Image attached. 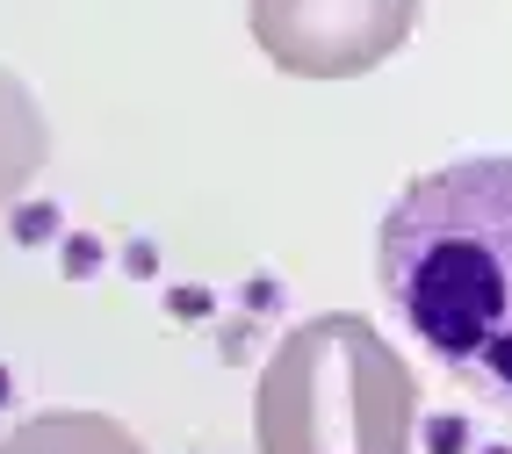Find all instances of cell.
<instances>
[{
    "label": "cell",
    "instance_id": "cell-1",
    "mask_svg": "<svg viewBox=\"0 0 512 454\" xmlns=\"http://www.w3.org/2000/svg\"><path fill=\"white\" fill-rule=\"evenodd\" d=\"M375 282L448 382L512 418V159L419 173L375 224Z\"/></svg>",
    "mask_w": 512,
    "mask_h": 454
},
{
    "label": "cell",
    "instance_id": "cell-2",
    "mask_svg": "<svg viewBox=\"0 0 512 454\" xmlns=\"http://www.w3.org/2000/svg\"><path fill=\"white\" fill-rule=\"evenodd\" d=\"M404 397V368L361 325H311L267 382V440L275 454H397Z\"/></svg>",
    "mask_w": 512,
    "mask_h": 454
},
{
    "label": "cell",
    "instance_id": "cell-3",
    "mask_svg": "<svg viewBox=\"0 0 512 454\" xmlns=\"http://www.w3.org/2000/svg\"><path fill=\"white\" fill-rule=\"evenodd\" d=\"M419 0H253V37L289 73H361L390 58Z\"/></svg>",
    "mask_w": 512,
    "mask_h": 454
}]
</instances>
